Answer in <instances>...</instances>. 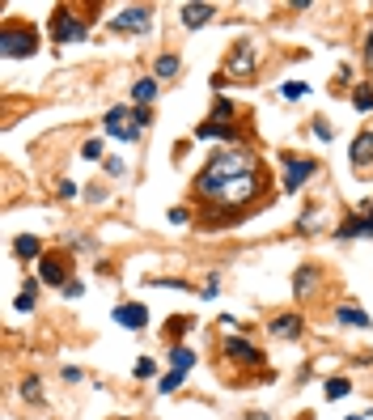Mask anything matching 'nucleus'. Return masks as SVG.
Returning <instances> with one entry per match:
<instances>
[{
	"label": "nucleus",
	"instance_id": "obj_1",
	"mask_svg": "<svg viewBox=\"0 0 373 420\" xmlns=\"http://www.w3.org/2000/svg\"><path fill=\"white\" fill-rule=\"evenodd\" d=\"M195 200H204L208 217V230L221 225H238L246 212H255L263 200V175H259V157L238 144V149H221L208 157V166L195 175L191 183Z\"/></svg>",
	"mask_w": 373,
	"mask_h": 420
},
{
	"label": "nucleus",
	"instance_id": "obj_2",
	"mask_svg": "<svg viewBox=\"0 0 373 420\" xmlns=\"http://www.w3.org/2000/svg\"><path fill=\"white\" fill-rule=\"evenodd\" d=\"M195 140H225V149H238V144L246 140L242 123H238V111H234V102H229L225 93H216L208 123H200V128H195Z\"/></svg>",
	"mask_w": 373,
	"mask_h": 420
},
{
	"label": "nucleus",
	"instance_id": "obj_3",
	"mask_svg": "<svg viewBox=\"0 0 373 420\" xmlns=\"http://www.w3.org/2000/svg\"><path fill=\"white\" fill-rule=\"evenodd\" d=\"M0 52H5L9 60H26L38 52V34L34 26H26V21H5V30H0Z\"/></svg>",
	"mask_w": 373,
	"mask_h": 420
},
{
	"label": "nucleus",
	"instance_id": "obj_4",
	"mask_svg": "<svg viewBox=\"0 0 373 420\" xmlns=\"http://www.w3.org/2000/svg\"><path fill=\"white\" fill-rule=\"evenodd\" d=\"M85 34H89V26H85V21L72 13V9H56V13H52V38H56V43H81Z\"/></svg>",
	"mask_w": 373,
	"mask_h": 420
},
{
	"label": "nucleus",
	"instance_id": "obj_5",
	"mask_svg": "<svg viewBox=\"0 0 373 420\" xmlns=\"http://www.w3.org/2000/svg\"><path fill=\"white\" fill-rule=\"evenodd\" d=\"M280 166H284V191H289V195L302 191V183H310L314 170H318L310 157H297V153H280Z\"/></svg>",
	"mask_w": 373,
	"mask_h": 420
},
{
	"label": "nucleus",
	"instance_id": "obj_6",
	"mask_svg": "<svg viewBox=\"0 0 373 420\" xmlns=\"http://www.w3.org/2000/svg\"><path fill=\"white\" fill-rule=\"evenodd\" d=\"M102 128H106V136H115V140H123V144H132V140L140 136L136 119H132V107H111Z\"/></svg>",
	"mask_w": 373,
	"mask_h": 420
},
{
	"label": "nucleus",
	"instance_id": "obj_7",
	"mask_svg": "<svg viewBox=\"0 0 373 420\" xmlns=\"http://www.w3.org/2000/svg\"><path fill=\"white\" fill-rule=\"evenodd\" d=\"M148 26H153V9H144V5H132L119 17H111V30H119V34H144Z\"/></svg>",
	"mask_w": 373,
	"mask_h": 420
},
{
	"label": "nucleus",
	"instance_id": "obj_8",
	"mask_svg": "<svg viewBox=\"0 0 373 420\" xmlns=\"http://www.w3.org/2000/svg\"><path fill=\"white\" fill-rule=\"evenodd\" d=\"M221 357H229L234 365H255V369L263 365V353L255 349L251 340H242V335H229L225 344H221Z\"/></svg>",
	"mask_w": 373,
	"mask_h": 420
},
{
	"label": "nucleus",
	"instance_id": "obj_9",
	"mask_svg": "<svg viewBox=\"0 0 373 420\" xmlns=\"http://www.w3.org/2000/svg\"><path fill=\"white\" fill-rule=\"evenodd\" d=\"M38 276L47 280V285H56V289H64L72 276H68V255H43L38 259Z\"/></svg>",
	"mask_w": 373,
	"mask_h": 420
},
{
	"label": "nucleus",
	"instance_id": "obj_10",
	"mask_svg": "<svg viewBox=\"0 0 373 420\" xmlns=\"http://www.w3.org/2000/svg\"><path fill=\"white\" fill-rule=\"evenodd\" d=\"M115 323H119L123 331H144V327H148V306H140V302L119 306V310H115Z\"/></svg>",
	"mask_w": 373,
	"mask_h": 420
},
{
	"label": "nucleus",
	"instance_id": "obj_11",
	"mask_svg": "<svg viewBox=\"0 0 373 420\" xmlns=\"http://www.w3.org/2000/svg\"><path fill=\"white\" fill-rule=\"evenodd\" d=\"M255 60H259V52H255V47H251V43H242V47H238V52L229 56V64H225V72H229V77H251V72H255Z\"/></svg>",
	"mask_w": 373,
	"mask_h": 420
},
{
	"label": "nucleus",
	"instance_id": "obj_12",
	"mask_svg": "<svg viewBox=\"0 0 373 420\" xmlns=\"http://www.w3.org/2000/svg\"><path fill=\"white\" fill-rule=\"evenodd\" d=\"M267 327H271V335H276V340H302V331H306L302 314H276Z\"/></svg>",
	"mask_w": 373,
	"mask_h": 420
},
{
	"label": "nucleus",
	"instance_id": "obj_13",
	"mask_svg": "<svg viewBox=\"0 0 373 420\" xmlns=\"http://www.w3.org/2000/svg\"><path fill=\"white\" fill-rule=\"evenodd\" d=\"M318 285H322V267H314V263L297 267V276H293V293H297V298H310Z\"/></svg>",
	"mask_w": 373,
	"mask_h": 420
},
{
	"label": "nucleus",
	"instance_id": "obj_14",
	"mask_svg": "<svg viewBox=\"0 0 373 420\" xmlns=\"http://www.w3.org/2000/svg\"><path fill=\"white\" fill-rule=\"evenodd\" d=\"M157 93H161L157 77H140V81L132 85V102H136V107H153V102H157Z\"/></svg>",
	"mask_w": 373,
	"mask_h": 420
},
{
	"label": "nucleus",
	"instance_id": "obj_15",
	"mask_svg": "<svg viewBox=\"0 0 373 420\" xmlns=\"http://www.w3.org/2000/svg\"><path fill=\"white\" fill-rule=\"evenodd\" d=\"M335 238H339V242H352V238H369V217H365V212H357V217H348L343 225L335 230Z\"/></svg>",
	"mask_w": 373,
	"mask_h": 420
},
{
	"label": "nucleus",
	"instance_id": "obj_16",
	"mask_svg": "<svg viewBox=\"0 0 373 420\" xmlns=\"http://www.w3.org/2000/svg\"><path fill=\"white\" fill-rule=\"evenodd\" d=\"M352 166H357V170L373 166V132H361V136L352 140Z\"/></svg>",
	"mask_w": 373,
	"mask_h": 420
},
{
	"label": "nucleus",
	"instance_id": "obj_17",
	"mask_svg": "<svg viewBox=\"0 0 373 420\" xmlns=\"http://www.w3.org/2000/svg\"><path fill=\"white\" fill-rule=\"evenodd\" d=\"M335 323H343V327H373V318L361 306H335Z\"/></svg>",
	"mask_w": 373,
	"mask_h": 420
},
{
	"label": "nucleus",
	"instance_id": "obj_18",
	"mask_svg": "<svg viewBox=\"0 0 373 420\" xmlns=\"http://www.w3.org/2000/svg\"><path fill=\"white\" fill-rule=\"evenodd\" d=\"M212 5H183V26L187 30H195V26H208V21H212Z\"/></svg>",
	"mask_w": 373,
	"mask_h": 420
},
{
	"label": "nucleus",
	"instance_id": "obj_19",
	"mask_svg": "<svg viewBox=\"0 0 373 420\" xmlns=\"http://www.w3.org/2000/svg\"><path fill=\"white\" fill-rule=\"evenodd\" d=\"M13 255L17 259H43V242L34 234H21V238H13Z\"/></svg>",
	"mask_w": 373,
	"mask_h": 420
},
{
	"label": "nucleus",
	"instance_id": "obj_20",
	"mask_svg": "<svg viewBox=\"0 0 373 420\" xmlns=\"http://www.w3.org/2000/svg\"><path fill=\"white\" fill-rule=\"evenodd\" d=\"M166 361H170V369H183V374H191V369H195V353L187 349V344H174Z\"/></svg>",
	"mask_w": 373,
	"mask_h": 420
},
{
	"label": "nucleus",
	"instance_id": "obj_21",
	"mask_svg": "<svg viewBox=\"0 0 373 420\" xmlns=\"http://www.w3.org/2000/svg\"><path fill=\"white\" fill-rule=\"evenodd\" d=\"M179 56H174V52H166V56H157L153 60V72H157V81H170V77H179Z\"/></svg>",
	"mask_w": 373,
	"mask_h": 420
},
{
	"label": "nucleus",
	"instance_id": "obj_22",
	"mask_svg": "<svg viewBox=\"0 0 373 420\" xmlns=\"http://www.w3.org/2000/svg\"><path fill=\"white\" fill-rule=\"evenodd\" d=\"M322 395H327L331 404H335V399H348V395H352V382H348L343 374H339V378H327V382H322Z\"/></svg>",
	"mask_w": 373,
	"mask_h": 420
},
{
	"label": "nucleus",
	"instance_id": "obj_23",
	"mask_svg": "<svg viewBox=\"0 0 373 420\" xmlns=\"http://www.w3.org/2000/svg\"><path fill=\"white\" fill-rule=\"evenodd\" d=\"M81 157H85V162H106V140H102V136L85 140V144H81Z\"/></svg>",
	"mask_w": 373,
	"mask_h": 420
},
{
	"label": "nucleus",
	"instance_id": "obj_24",
	"mask_svg": "<svg viewBox=\"0 0 373 420\" xmlns=\"http://www.w3.org/2000/svg\"><path fill=\"white\" fill-rule=\"evenodd\" d=\"M352 107H357L361 115L373 111V89H369V85H357V89H352Z\"/></svg>",
	"mask_w": 373,
	"mask_h": 420
},
{
	"label": "nucleus",
	"instance_id": "obj_25",
	"mask_svg": "<svg viewBox=\"0 0 373 420\" xmlns=\"http://www.w3.org/2000/svg\"><path fill=\"white\" fill-rule=\"evenodd\" d=\"M34 302H38V285L30 280V285H26V293H17V302H13V310H21V314H26V310H34Z\"/></svg>",
	"mask_w": 373,
	"mask_h": 420
},
{
	"label": "nucleus",
	"instance_id": "obj_26",
	"mask_svg": "<svg viewBox=\"0 0 373 420\" xmlns=\"http://www.w3.org/2000/svg\"><path fill=\"white\" fill-rule=\"evenodd\" d=\"M306 93H310L306 81H284V85H280V98H284V102H297V98H306Z\"/></svg>",
	"mask_w": 373,
	"mask_h": 420
},
{
	"label": "nucleus",
	"instance_id": "obj_27",
	"mask_svg": "<svg viewBox=\"0 0 373 420\" xmlns=\"http://www.w3.org/2000/svg\"><path fill=\"white\" fill-rule=\"evenodd\" d=\"M183 382H187V374H183V369H170V374L157 382V390H161V395H170V390H179Z\"/></svg>",
	"mask_w": 373,
	"mask_h": 420
},
{
	"label": "nucleus",
	"instance_id": "obj_28",
	"mask_svg": "<svg viewBox=\"0 0 373 420\" xmlns=\"http://www.w3.org/2000/svg\"><path fill=\"white\" fill-rule=\"evenodd\" d=\"M21 395H26V399H30V404H43V382H38V378L30 374L26 382H21Z\"/></svg>",
	"mask_w": 373,
	"mask_h": 420
},
{
	"label": "nucleus",
	"instance_id": "obj_29",
	"mask_svg": "<svg viewBox=\"0 0 373 420\" xmlns=\"http://www.w3.org/2000/svg\"><path fill=\"white\" fill-rule=\"evenodd\" d=\"M153 374H157V361L153 357H140L136 361V378H153Z\"/></svg>",
	"mask_w": 373,
	"mask_h": 420
},
{
	"label": "nucleus",
	"instance_id": "obj_30",
	"mask_svg": "<svg viewBox=\"0 0 373 420\" xmlns=\"http://www.w3.org/2000/svg\"><path fill=\"white\" fill-rule=\"evenodd\" d=\"M132 119H136V128L144 132L148 123H153V111H148V107H136V111H132Z\"/></svg>",
	"mask_w": 373,
	"mask_h": 420
},
{
	"label": "nucleus",
	"instance_id": "obj_31",
	"mask_svg": "<svg viewBox=\"0 0 373 420\" xmlns=\"http://www.w3.org/2000/svg\"><path fill=\"white\" fill-rule=\"evenodd\" d=\"M314 136H318V140H335V132H331L327 119H314Z\"/></svg>",
	"mask_w": 373,
	"mask_h": 420
},
{
	"label": "nucleus",
	"instance_id": "obj_32",
	"mask_svg": "<svg viewBox=\"0 0 373 420\" xmlns=\"http://www.w3.org/2000/svg\"><path fill=\"white\" fill-rule=\"evenodd\" d=\"M191 327H195V323H191V318H183V314H179V318H170V331H174V335H187Z\"/></svg>",
	"mask_w": 373,
	"mask_h": 420
},
{
	"label": "nucleus",
	"instance_id": "obj_33",
	"mask_svg": "<svg viewBox=\"0 0 373 420\" xmlns=\"http://www.w3.org/2000/svg\"><path fill=\"white\" fill-rule=\"evenodd\" d=\"M166 221H170V225H187L191 212H187V208H170V212H166Z\"/></svg>",
	"mask_w": 373,
	"mask_h": 420
},
{
	"label": "nucleus",
	"instance_id": "obj_34",
	"mask_svg": "<svg viewBox=\"0 0 373 420\" xmlns=\"http://www.w3.org/2000/svg\"><path fill=\"white\" fill-rule=\"evenodd\" d=\"M157 285H161V289H183V293H200V289H191L187 280H174V276H170V280H157Z\"/></svg>",
	"mask_w": 373,
	"mask_h": 420
},
{
	"label": "nucleus",
	"instance_id": "obj_35",
	"mask_svg": "<svg viewBox=\"0 0 373 420\" xmlns=\"http://www.w3.org/2000/svg\"><path fill=\"white\" fill-rule=\"evenodd\" d=\"M85 200H89V204H102V200H106V187H89Z\"/></svg>",
	"mask_w": 373,
	"mask_h": 420
},
{
	"label": "nucleus",
	"instance_id": "obj_36",
	"mask_svg": "<svg viewBox=\"0 0 373 420\" xmlns=\"http://www.w3.org/2000/svg\"><path fill=\"white\" fill-rule=\"evenodd\" d=\"M81 293H85L81 280H68V285H64V298H81Z\"/></svg>",
	"mask_w": 373,
	"mask_h": 420
},
{
	"label": "nucleus",
	"instance_id": "obj_37",
	"mask_svg": "<svg viewBox=\"0 0 373 420\" xmlns=\"http://www.w3.org/2000/svg\"><path fill=\"white\" fill-rule=\"evenodd\" d=\"M60 195H64V200H77V183L64 179V183H60Z\"/></svg>",
	"mask_w": 373,
	"mask_h": 420
},
{
	"label": "nucleus",
	"instance_id": "obj_38",
	"mask_svg": "<svg viewBox=\"0 0 373 420\" xmlns=\"http://www.w3.org/2000/svg\"><path fill=\"white\" fill-rule=\"evenodd\" d=\"M123 170H128V166H123L119 157H106V175H115V179H119V175H123Z\"/></svg>",
	"mask_w": 373,
	"mask_h": 420
},
{
	"label": "nucleus",
	"instance_id": "obj_39",
	"mask_svg": "<svg viewBox=\"0 0 373 420\" xmlns=\"http://www.w3.org/2000/svg\"><path fill=\"white\" fill-rule=\"evenodd\" d=\"M60 374H64V382H81V369H77V365H64Z\"/></svg>",
	"mask_w": 373,
	"mask_h": 420
},
{
	"label": "nucleus",
	"instance_id": "obj_40",
	"mask_svg": "<svg viewBox=\"0 0 373 420\" xmlns=\"http://www.w3.org/2000/svg\"><path fill=\"white\" fill-rule=\"evenodd\" d=\"M221 327H225V331H238L242 323H238V318H234V314H221Z\"/></svg>",
	"mask_w": 373,
	"mask_h": 420
},
{
	"label": "nucleus",
	"instance_id": "obj_41",
	"mask_svg": "<svg viewBox=\"0 0 373 420\" xmlns=\"http://www.w3.org/2000/svg\"><path fill=\"white\" fill-rule=\"evenodd\" d=\"M365 60H369V68H373V34L365 38Z\"/></svg>",
	"mask_w": 373,
	"mask_h": 420
},
{
	"label": "nucleus",
	"instance_id": "obj_42",
	"mask_svg": "<svg viewBox=\"0 0 373 420\" xmlns=\"http://www.w3.org/2000/svg\"><path fill=\"white\" fill-rule=\"evenodd\" d=\"M246 420H271L267 412H246Z\"/></svg>",
	"mask_w": 373,
	"mask_h": 420
},
{
	"label": "nucleus",
	"instance_id": "obj_43",
	"mask_svg": "<svg viewBox=\"0 0 373 420\" xmlns=\"http://www.w3.org/2000/svg\"><path fill=\"white\" fill-rule=\"evenodd\" d=\"M348 420H365V416H348Z\"/></svg>",
	"mask_w": 373,
	"mask_h": 420
}]
</instances>
